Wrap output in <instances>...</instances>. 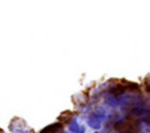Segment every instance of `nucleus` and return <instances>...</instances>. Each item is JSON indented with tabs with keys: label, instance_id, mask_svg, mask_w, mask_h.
Here are the masks:
<instances>
[{
	"label": "nucleus",
	"instance_id": "obj_1",
	"mask_svg": "<svg viewBox=\"0 0 150 133\" xmlns=\"http://www.w3.org/2000/svg\"><path fill=\"white\" fill-rule=\"evenodd\" d=\"M120 131L121 133H137L138 132V126H137V123L135 120H127L124 121L121 127H120Z\"/></svg>",
	"mask_w": 150,
	"mask_h": 133
}]
</instances>
